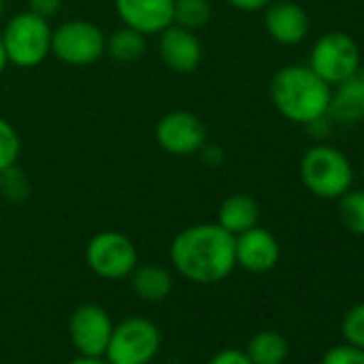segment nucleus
Returning a JSON list of instances; mask_svg holds the SVG:
<instances>
[{
  "instance_id": "24",
  "label": "nucleus",
  "mask_w": 364,
  "mask_h": 364,
  "mask_svg": "<svg viewBox=\"0 0 364 364\" xmlns=\"http://www.w3.org/2000/svg\"><path fill=\"white\" fill-rule=\"evenodd\" d=\"M341 330H343V336L349 345L364 349V302L351 306L345 313Z\"/></svg>"
},
{
  "instance_id": "26",
  "label": "nucleus",
  "mask_w": 364,
  "mask_h": 364,
  "mask_svg": "<svg viewBox=\"0 0 364 364\" xmlns=\"http://www.w3.org/2000/svg\"><path fill=\"white\" fill-rule=\"evenodd\" d=\"M60 7H63V0H28V11L46 20H52L54 16H58Z\"/></svg>"
},
{
  "instance_id": "4",
  "label": "nucleus",
  "mask_w": 364,
  "mask_h": 364,
  "mask_svg": "<svg viewBox=\"0 0 364 364\" xmlns=\"http://www.w3.org/2000/svg\"><path fill=\"white\" fill-rule=\"evenodd\" d=\"M52 33L54 28L50 26V20L33 11L14 16L0 33L9 65L33 69L46 63V58L52 54Z\"/></svg>"
},
{
  "instance_id": "10",
  "label": "nucleus",
  "mask_w": 364,
  "mask_h": 364,
  "mask_svg": "<svg viewBox=\"0 0 364 364\" xmlns=\"http://www.w3.org/2000/svg\"><path fill=\"white\" fill-rule=\"evenodd\" d=\"M114 321L109 313L99 304H82L69 319V336L80 355L103 358L109 345Z\"/></svg>"
},
{
  "instance_id": "7",
  "label": "nucleus",
  "mask_w": 364,
  "mask_h": 364,
  "mask_svg": "<svg viewBox=\"0 0 364 364\" xmlns=\"http://www.w3.org/2000/svg\"><path fill=\"white\" fill-rule=\"evenodd\" d=\"M161 347L156 323L146 317H127L112 330L105 355L109 364H148Z\"/></svg>"
},
{
  "instance_id": "16",
  "label": "nucleus",
  "mask_w": 364,
  "mask_h": 364,
  "mask_svg": "<svg viewBox=\"0 0 364 364\" xmlns=\"http://www.w3.org/2000/svg\"><path fill=\"white\" fill-rule=\"evenodd\" d=\"M217 223L230 234L238 236L259 223V204L247 193H232L221 202Z\"/></svg>"
},
{
  "instance_id": "1",
  "label": "nucleus",
  "mask_w": 364,
  "mask_h": 364,
  "mask_svg": "<svg viewBox=\"0 0 364 364\" xmlns=\"http://www.w3.org/2000/svg\"><path fill=\"white\" fill-rule=\"evenodd\" d=\"M169 259L187 281L219 283L236 268V236L219 223L189 225L171 240Z\"/></svg>"
},
{
  "instance_id": "33",
  "label": "nucleus",
  "mask_w": 364,
  "mask_h": 364,
  "mask_svg": "<svg viewBox=\"0 0 364 364\" xmlns=\"http://www.w3.org/2000/svg\"><path fill=\"white\" fill-rule=\"evenodd\" d=\"M362 176H364V159H362Z\"/></svg>"
},
{
  "instance_id": "18",
  "label": "nucleus",
  "mask_w": 364,
  "mask_h": 364,
  "mask_svg": "<svg viewBox=\"0 0 364 364\" xmlns=\"http://www.w3.org/2000/svg\"><path fill=\"white\" fill-rule=\"evenodd\" d=\"M245 353L249 355L251 364H283L289 353V345L281 332L262 330L249 341Z\"/></svg>"
},
{
  "instance_id": "8",
  "label": "nucleus",
  "mask_w": 364,
  "mask_h": 364,
  "mask_svg": "<svg viewBox=\"0 0 364 364\" xmlns=\"http://www.w3.org/2000/svg\"><path fill=\"white\" fill-rule=\"evenodd\" d=\"M88 268L107 281L129 277L137 266V249L133 240L120 232H99L86 245Z\"/></svg>"
},
{
  "instance_id": "23",
  "label": "nucleus",
  "mask_w": 364,
  "mask_h": 364,
  "mask_svg": "<svg viewBox=\"0 0 364 364\" xmlns=\"http://www.w3.org/2000/svg\"><path fill=\"white\" fill-rule=\"evenodd\" d=\"M31 193V182L26 173L16 165L0 173V196L9 202H24Z\"/></svg>"
},
{
  "instance_id": "3",
  "label": "nucleus",
  "mask_w": 364,
  "mask_h": 364,
  "mask_svg": "<svg viewBox=\"0 0 364 364\" xmlns=\"http://www.w3.org/2000/svg\"><path fill=\"white\" fill-rule=\"evenodd\" d=\"M300 180L315 198L338 200L351 189L353 167L343 150L328 144H315L300 161Z\"/></svg>"
},
{
  "instance_id": "29",
  "label": "nucleus",
  "mask_w": 364,
  "mask_h": 364,
  "mask_svg": "<svg viewBox=\"0 0 364 364\" xmlns=\"http://www.w3.org/2000/svg\"><path fill=\"white\" fill-rule=\"evenodd\" d=\"M198 154H202V161H204L206 165H221L223 159H225L223 150H221L219 146H215V144H208V141L202 146V150H200Z\"/></svg>"
},
{
  "instance_id": "14",
  "label": "nucleus",
  "mask_w": 364,
  "mask_h": 364,
  "mask_svg": "<svg viewBox=\"0 0 364 364\" xmlns=\"http://www.w3.org/2000/svg\"><path fill=\"white\" fill-rule=\"evenodd\" d=\"M264 28L274 43L298 46L306 39L311 22H309L306 11L300 5L283 0V3H270L266 7Z\"/></svg>"
},
{
  "instance_id": "12",
  "label": "nucleus",
  "mask_w": 364,
  "mask_h": 364,
  "mask_svg": "<svg viewBox=\"0 0 364 364\" xmlns=\"http://www.w3.org/2000/svg\"><path fill=\"white\" fill-rule=\"evenodd\" d=\"M122 26L154 37L173 24V0H114Z\"/></svg>"
},
{
  "instance_id": "22",
  "label": "nucleus",
  "mask_w": 364,
  "mask_h": 364,
  "mask_svg": "<svg viewBox=\"0 0 364 364\" xmlns=\"http://www.w3.org/2000/svg\"><path fill=\"white\" fill-rule=\"evenodd\" d=\"M22 154V139L16 127L0 116V173L18 163Z\"/></svg>"
},
{
  "instance_id": "6",
  "label": "nucleus",
  "mask_w": 364,
  "mask_h": 364,
  "mask_svg": "<svg viewBox=\"0 0 364 364\" xmlns=\"http://www.w3.org/2000/svg\"><path fill=\"white\" fill-rule=\"evenodd\" d=\"M107 37L95 22L69 20L52 33V54L65 65L88 67L105 56Z\"/></svg>"
},
{
  "instance_id": "15",
  "label": "nucleus",
  "mask_w": 364,
  "mask_h": 364,
  "mask_svg": "<svg viewBox=\"0 0 364 364\" xmlns=\"http://www.w3.org/2000/svg\"><path fill=\"white\" fill-rule=\"evenodd\" d=\"M328 116L341 124H360L364 120V69L343 80L330 92Z\"/></svg>"
},
{
  "instance_id": "11",
  "label": "nucleus",
  "mask_w": 364,
  "mask_h": 364,
  "mask_svg": "<svg viewBox=\"0 0 364 364\" xmlns=\"http://www.w3.org/2000/svg\"><path fill=\"white\" fill-rule=\"evenodd\" d=\"M156 37H159V56L171 73L189 75L198 71L204 58V50L196 31L169 24Z\"/></svg>"
},
{
  "instance_id": "17",
  "label": "nucleus",
  "mask_w": 364,
  "mask_h": 364,
  "mask_svg": "<svg viewBox=\"0 0 364 364\" xmlns=\"http://www.w3.org/2000/svg\"><path fill=\"white\" fill-rule=\"evenodd\" d=\"M129 277H131V289L135 291V296H139L146 302H161L173 289L171 272L163 266H154V264L139 266L137 264Z\"/></svg>"
},
{
  "instance_id": "30",
  "label": "nucleus",
  "mask_w": 364,
  "mask_h": 364,
  "mask_svg": "<svg viewBox=\"0 0 364 364\" xmlns=\"http://www.w3.org/2000/svg\"><path fill=\"white\" fill-rule=\"evenodd\" d=\"M67 364H109V362L105 358H86V355H80V358H75V360H71Z\"/></svg>"
},
{
  "instance_id": "20",
  "label": "nucleus",
  "mask_w": 364,
  "mask_h": 364,
  "mask_svg": "<svg viewBox=\"0 0 364 364\" xmlns=\"http://www.w3.org/2000/svg\"><path fill=\"white\" fill-rule=\"evenodd\" d=\"M213 18V5L210 0H173V24L200 31L204 28Z\"/></svg>"
},
{
  "instance_id": "28",
  "label": "nucleus",
  "mask_w": 364,
  "mask_h": 364,
  "mask_svg": "<svg viewBox=\"0 0 364 364\" xmlns=\"http://www.w3.org/2000/svg\"><path fill=\"white\" fill-rule=\"evenodd\" d=\"M228 3L238 9V11H245V14H255V11H262L266 9L272 0H228Z\"/></svg>"
},
{
  "instance_id": "27",
  "label": "nucleus",
  "mask_w": 364,
  "mask_h": 364,
  "mask_svg": "<svg viewBox=\"0 0 364 364\" xmlns=\"http://www.w3.org/2000/svg\"><path fill=\"white\" fill-rule=\"evenodd\" d=\"M208 364H251V360L240 349H221L210 358Z\"/></svg>"
},
{
  "instance_id": "32",
  "label": "nucleus",
  "mask_w": 364,
  "mask_h": 364,
  "mask_svg": "<svg viewBox=\"0 0 364 364\" xmlns=\"http://www.w3.org/2000/svg\"><path fill=\"white\" fill-rule=\"evenodd\" d=\"M3 14H5V0H0V18H3Z\"/></svg>"
},
{
  "instance_id": "2",
  "label": "nucleus",
  "mask_w": 364,
  "mask_h": 364,
  "mask_svg": "<svg viewBox=\"0 0 364 364\" xmlns=\"http://www.w3.org/2000/svg\"><path fill=\"white\" fill-rule=\"evenodd\" d=\"M332 86L309 65H287L272 75L270 99L277 112L298 124H313L328 116Z\"/></svg>"
},
{
  "instance_id": "31",
  "label": "nucleus",
  "mask_w": 364,
  "mask_h": 364,
  "mask_svg": "<svg viewBox=\"0 0 364 364\" xmlns=\"http://www.w3.org/2000/svg\"><path fill=\"white\" fill-rule=\"evenodd\" d=\"M7 67H9V58H7V52H5V46H3V35H0V75L5 73Z\"/></svg>"
},
{
  "instance_id": "13",
  "label": "nucleus",
  "mask_w": 364,
  "mask_h": 364,
  "mask_svg": "<svg viewBox=\"0 0 364 364\" xmlns=\"http://www.w3.org/2000/svg\"><path fill=\"white\" fill-rule=\"evenodd\" d=\"M279 257L281 247L272 232L255 225L236 236V266L253 274H264L279 264Z\"/></svg>"
},
{
  "instance_id": "21",
  "label": "nucleus",
  "mask_w": 364,
  "mask_h": 364,
  "mask_svg": "<svg viewBox=\"0 0 364 364\" xmlns=\"http://www.w3.org/2000/svg\"><path fill=\"white\" fill-rule=\"evenodd\" d=\"M341 225L355 234L364 236V191H347L338 198V208H336Z\"/></svg>"
},
{
  "instance_id": "9",
  "label": "nucleus",
  "mask_w": 364,
  "mask_h": 364,
  "mask_svg": "<svg viewBox=\"0 0 364 364\" xmlns=\"http://www.w3.org/2000/svg\"><path fill=\"white\" fill-rule=\"evenodd\" d=\"M159 148L171 156H191L208 141V129L200 116L187 109H173L159 118L154 127Z\"/></svg>"
},
{
  "instance_id": "25",
  "label": "nucleus",
  "mask_w": 364,
  "mask_h": 364,
  "mask_svg": "<svg viewBox=\"0 0 364 364\" xmlns=\"http://www.w3.org/2000/svg\"><path fill=\"white\" fill-rule=\"evenodd\" d=\"M321 364H364V349L349 345V343L330 347L323 353Z\"/></svg>"
},
{
  "instance_id": "5",
  "label": "nucleus",
  "mask_w": 364,
  "mask_h": 364,
  "mask_svg": "<svg viewBox=\"0 0 364 364\" xmlns=\"http://www.w3.org/2000/svg\"><path fill=\"white\" fill-rule=\"evenodd\" d=\"M309 67L328 86H336L360 71V48L347 33H326L315 41L309 56Z\"/></svg>"
},
{
  "instance_id": "19",
  "label": "nucleus",
  "mask_w": 364,
  "mask_h": 364,
  "mask_svg": "<svg viewBox=\"0 0 364 364\" xmlns=\"http://www.w3.org/2000/svg\"><path fill=\"white\" fill-rule=\"evenodd\" d=\"M105 54L116 63H137L146 54V37L133 28H118L107 37Z\"/></svg>"
}]
</instances>
